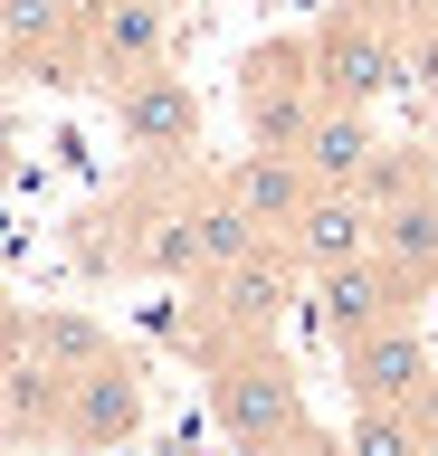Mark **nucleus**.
Returning <instances> with one entry per match:
<instances>
[{"label": "nucleus", "mask_w": 438, "mask_h": 456, "mask_svg": "<svg viewBox=\"0 0 438 456\" xmlns=\"http://www.w3.org/2000/svg\"><path fill=\"white\" fill-rule=\"evenodd\" d=\"M29 333H38V352H48L58 370H87V362L115 352V333H105L95 314H29Z\"/></svg>", "instance_id": "2eb2a0df"}, {"label": "nucleus", "mask_w": 438, "mask_h": 456, "mask_svg": "<svg viewBox=\"0 0 438 456\" xmlns=\"http://www.w3.org/2000/svg\"><path fill=\"white\" fill-rule=\"evenodd\" d=\"M58 437L67 447H124V437H144V370L124 362V352H105V362L67 370L58 390Z\"/></svg>", "instance_id": "1a4fd4ad"}, {"label": "nucleus", "mask_w": 438, "mask_h": 456, "mask_svg": "<svg viewBox=\"0 0 438 456\" xmlns=\"http://www.w3.org/2000/svg\"><path fill=\"white\" fill-rule=\"evenodd\" d=\"M105 95H115L124 152H144V162H191V152H201V95H191V77L153 67V77H124V86H105Z\"/></svg>", "instance_id": "6e6552de"}, {"label": "nucleus", "mask_w": 438, "mask_h": 456, "mask_svg": "<svg viewBox=\"0 0 438 456\" xmlns=\"http://www.w3.org/2000/svg\"><path fill=\"white\" fill-rule=\"evenodd\" d=\"M286 248L305 276H324V266H352V256H372L381 248V209L362 191H315L305 200V219L286 228Z\"/></svg>", "instance_id": "9b49d317"}, {"label": "nucleus", "mask_w": 438, "mask_h": 456, "mask_svg": "<svg viewBox=\"0 0 438 456\" xmlns=\"http://www.w3.org/2000/svg\"><path fill=\"white\" fill-rule=\"evenodd\" d=\"M409 305H419V285H409L381 248L315 276V333L334 342V352H343V342H362V333H381V323H401Z\"/></svg>", "instance_id": "0eeeda50"}, {"label": "nucleus", "mask_w": 438, "mask_h": 456, "mask_svg": "<svg viewBox=\"0 0 438 456\" xmlns=\"http://www.w3.org/2000/svg\"><path fill=\"white\" fill-rule=\"evenodd\" d=\"M305 38H315V67H324L334 105H381V95L409 86V20L391 0H334Z\"/></svg>", "instance_id": "f03ea898"}, {"label": "nucleus", "mask_w": 438, "mask_h": 456, "mask_svg": "<svg viewBox=\"0 0 438 456\" xmlns=\"http://www.w3.org/2000/svg\"><path fill=\"white\" fill-rule=\"evenodd\" d=\"M419 142H429V191H438V134H419Z\"/></svg>", "instance_id": "6ab92c4d"}, {"label": "nucleus", "mask_w": 438, "mask_h": 456, "mask_svg": "<svg viewBox=\"0 0 438 456\" xmlns=\"http://www.w3.org/2000/svg\"><path fill=\"white\" fill-rule=\"evenodd\" d=\"M267 228L238 209L229 191H219V171L210 181H191V191H172L162 209L144 219V238H134V266L144 276H181V285H210L219 266H238V256L258 248Z\"/></svg>", "instance_id": "f257e3e1"}, {"label": "nucleus", "mask_w": 438, "mask_h": 456, "mask_svg": "<svg viewBox=\"0 0 438 456\" xmlns=\"http://www.w3.org/2000/svg\"><path fill=\"white\" fill-rule=\"evenodd\" d=\"M210 419L238 456H277L286 437H305V390H295V362L277 342H238L229 362H210Z\"/></svg>", "instance_id": "7ed1b4c3"}, {"label": "nucleus", "mask_w": 438, "mask_h": 456, "mask_svg": "<svg viewBox=\"0 0 438 456\" xmlns=\"http://www.w3.org/2000/svg\"><path fill=\"white\" fill-rule=\"evenodd\" d=\"M77 38H87L95 86L153 77L172 67V0H77Z\"/></svg>", "instance_id": "423d86ee"}, {"label": "nucleus", "mask_w": 438, "mask_h": 456, "mask_svg": "<svg viewBox=\"0 0 438 456\" xmlns=\"http://www.w3.org/2000/svg\"><path fill=\"white\" fill-rule=\"evenodd\" d=\"M334 105L315 67V38H258L238 57V114H248V142L258 152H305L315 114Z\"/></svg>", "instance_id": "20e7f679"}, {"label": "nucleus", "mask_w": 438, "mask_h": 456, "mask_svg": "<svg viewBox=\"0 0 438 456\" xmlns=\"http://www.w3.org/2000/svg\"><path fill=\"white\" fill-rule=\"evenodd\" d=\"M381 256H391L419 295L438 285V191H429V181H419L409 200H391V209H381Z\"/></svg>", "instance_id": "ddd939ff"}, {"label": "nucleus", "mask_w": 438, "mask_h": 456, "mask_svg": "<svg viewBox=\"0 0 438 456\" xmlns=\"http://www.w3.org/2000/svg\"><path fill=\"white\" fill-rule=\"evenodd\" d=\"M372 152H381L372 105H324V114H315V134H305V171H315L324 191H362Z\"/></svg>", "instance_id": "f8f14e48"}, {"label": "nucleus", "mask_w": 438, "mask_h": 456, "mask_svg": "<svg viewBox=\"0 0 438 456\" xmlns=\"http://www.w3.org/2000/svg\"><path fill=\"white\" fill-rule=\"evenodd\" d=\"M409 95L438 114V20H409Z\"/></svg>", "instance_id": "dca6fc26"}, {"label": "nucleus", "mask_w": 438, "mask_h": 456, "mask_svg": "<svg viewBox=\"0 0 438 456\" xmlns=\"http://www.w3.org/2000/svg\"><path fill=\"white\" fill-rule=\"evenodd\" d=\"M334 362H343V399H352V409H419V399L438 390V362H429L419 314H401V323H381V333L343 342Z\"/></svg>", "instance_id": "39448f33"}, {"label": "nucleus", "mask_w": 438, "mask_h": 456, "mask_svg": "<svg viewBox=\"0 0 438 456\" xmlns=\"http://www.w3.org/2000/svg\"><path fill=\"white\" fill-rule=\"evenodd\" d=\"M277 456H343V437H324V428H305V437H286Z\"/></svg>", "instance_id": "f3484780"}, {"label": "nucleus", "mask_w": 438, "mask_h": 456, "mask_svg": "<svg viewBox=\"0 0 438 456\" xmlns=\"http://www.w3.org/2000/svg\"><path fill=\"white\" fill-rule=\"evenodd\" d=\"M219 191H229L238 209H248V219L267 228V238H286V228L305 219V200H315L324 181L305 171V152H258V142H248L238 162H219Z\"/></svg>", "instance_id": "9d476101"}, {"label": "nucleus", "mask_w": 438, "mask_h": 456, "mask_svg": "<svg viewBox=\"0 0 438 456\" xmlns=\"http://www.w3.org/2000/svg\"><path fill=\"white\" fill-rule=\"evenodd\" d=\"M419 419H429V456H438V390H429V399H419Z\"/></svg>", "instance_id": "a211bd4d"}, {"label": "nucleus", "mask_w": 438, "mask_h": 456, "mask_svg": "<svg viewBox=\"0 0 438 456\" xmlns=\"http://www.w3.org/2000/svg\"><path fill=\"white\" fill-rule=\"evenodd\" d=\"M343 456H429V419L419 409H352Z\"/></svg>", "instance_id": "4468645a"}]
</instances>
